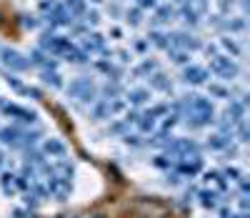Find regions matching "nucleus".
I'll list each match as a JSON object with an SVG mask.
<instances>
[{"label":"nucleus","mask_w":250,"mask_h":218,"mask_svg":"<svg viewBox=\"0 0 250 218\" xmlns=\"http://www.w3.org/2000/svg\"><path fill=\"white\" fill-rule=\"evenodd\" d=\"M110 35H113V38H120L123 30H120V28H110Z\"/></svg>","instance_id":"nucleus-29"},{"label":"nucleus","mask_w":250,"mask_h":218,"mask_svg":"<svg viewBox=\"0 0 250 218\" xmlns=\"http://www.w3.org/2000/svg\"><path fill=\"white\" fill-rule=\"evenodd\" d=\"M220 48L225 50V55L230 53V58H240L243 55V43L235 35H223L220 38Z\"/></svg>","instance_id":"nucleus-11"},{"label":"nucleus","mask_w":250,"mask_h":218,"mask_svg":"<svg viewBox=\"0 0 250 218\" xmlns=\"http://www.w3.org/2000/svg\"><path fill=\"white\" fill-rule=\"evenodd\" d=\"M173 20H178V13H175V5L173 3H165V5H158L155 10H153V23H155V28H165V25H170Z\"/></svg>","instance_id":"nucleus-7"},{"label":"nucleus","mask_w":250,"mask_h":218,"mask_svg":"<svg viewBox=\"0 0 250 218\" xmlns=\"http://www.w3.org/2000/svg\"><path fill=\"white\" fill-rule=\"evenodd\" d=\"M43 80L53 85V88H62V75L58 71H43Z\"/></svg>","instance_id":"nucleus-21"},{"label":"nucleus","mask_w":250,"mask_h":218,"mask_svg":"<svg viewBox=\"0 0 250 218\" xmlns=\"http://www.w3.org/2000/svg\"><path fill=\"white\" fill-rule=\"evenodd\" d=\"M135 5L145 13V10H155L160 5V0H135Z\"/></svg>","instance_id":"nucleus-24"},{"label":"nucleus","mask_w":250,"mask_h":218,"mask_svg":"<svg viewBox=\"0 0 250 218\" xmlns=\"http://www.w3.org/2000/svg\"><path fill=\"white\" fill-rule=\"evenodd\" d=\"M3 158H5V156H3V153H0V166H3Z\"/></svg>","instance_id":"nucleus-32"},{"label":"nucleus","mask_w":250,"mask_h":218,"mask_svg":"<svg viewBox=\"0 0 250 218\" xmlns=\"http://www.w3.org/2000/svg\"><path fill=\"white\" fill-rule=\"evenodd\" d=\"M43 150H45V153H50V156H62V153H65V145H62L60 141H55V138H48L43 143Z\"/></svg>","instance_id":"nucleus-18"},{"label":"nucleus","mask_w":250,"mask_h":218,"mask_svg":"<svg viewBox=\"0 0 250 218\" xmlns=\"http://www.w3.org/2000/svg\"><path fill=\"white\" fill-rule=\"evenodd\" d=\"M123 18H125V23H128V25H140V23H143V10H140L138 5L125 8V10H123Z\"/></svg>","instance_id":"nucleus-15"},{"label":"nucleus","mask_w":250,"mask_h":218,"mask_svg":"<svg viewBox=\"0 0 250 218\" xmlns=\"http://www.w3.org/2000/svg\"><path fill=\"white\" fill-rule=\"evenodd\" d=\"M0 63L10 71H28L30 68V60L23 53L13 50V48H0Z\"/></svg>","instance_id":"nucleus-6"},{"label":"nucleus","mask_w":250,"mask_h":218,"mask_svg":"<svg viewBox=\"0 0 250 218\" xmlns=\"http://www.w3.org/2000/svg\"><path fill=\"white\" fill-rule=\"evenodd\" d=\"M228 143H230V141H228L225 136H213V141H208V145H210V148H225Z\"/></svg>","instance_id":"nucleus-26"},{"label":"nucleus","mask_w":250,"mask_h":218,"mask_svg":"<svg viewBox=\"0 0 250 218\" xmlns=\"http://www.w3.org/2000/svg\"><path fill=\"white\" fill-rule=\"evenodd\" d=\"M40 28L43 30H48V33H65L70 25H73V15L60 5V0L53 5V8H48L43 15H40Z\"/></svg>","instance_id":"nucleus-1"},{"label":"nucleus","mask_w":250,"mask_h":218,"mask_svg":"<svg viewBox=\"0 0 250 218\" xmlns=\"http://www.w3.org/2000/svg\"><path fill=\"white\" fill-rule=\"evenodd\" d=\"M90 3H93V5H103L105 0H88V5H90Z\"/></svg>","instance_id":"nucleus-31"},{"label":"nucleus","mask_w":250,"mask_h":218,"mask_svg":"<svg viewBox=\"0 0 250 218\" xmlns=\"http://www.w3.org/2000/svg\"><path fill=\"white\" fill-rule=\"evenodd\" d=\"M168 53H170L173 63H175V65H180V68H185V65H190V53H185V50H175V48H170Z\"/></svg>","instance_id":"nucleus-19"},{"label":"nucleus","mask_w":250,"mask_h":218,"mask_svg":"<svg viewBox=\"0 0 250 218\" xmlns=\"http://www.w3.org/2000/svg\"><path fill=\"white\" fill-rule=\"evenodd\" d=\"M185 3H190V0H173V5L178 8V5H185Z\"/></svg>","instance_id":"nucleus-30"},{"label":"nucleus","mask_w":250,"mask_h":218,"mask_svg":"<svg viewBox=\"0 0 250 218\" xmlns=\"http://www.w3.org/2000/svg\"><path fill=\"white\" fill-rule=\"evenodd\" d=\"M145 38H148V43H150V46H155L158 50H170V33H165L160 28H153Z\"/></svg>","instance_id":"nucleus-10"},{"label":"nucleus","mask_w":250,"mask_h":218,"mask_svg":"<svg viewBox=\"0 0 250 218\" xmlns=\"http://www.w3.org/2000/svg\"><path fill=\"white\" fill-rule=\"evenodd\" d=\"M123 10H125L123 5H108V13L110 15H123Z\"/></svg>","instance_id":"nucleus-28"},{"label":"nucleus","mask_w":250,"mask_h":218,"mask_svg":"<svg viewBox=\"0 0 250 218\" xmlns=\"http://www.w3.org/2000/svg\"><path fill=\"white\" fill-rule=\"evenodd\" d=\"M208 91H210L213 96H220V98H225V96H228V91L223 88V85H215V83H213V85H208Z\"/></svg>","instance_id":"nucleus-27"},{"label":"nucleus","mask_w":250,"mask_h":218,"mask_svg":"<svg viewBox=\"0 0 250 218\" xmlns=\"http://www.w3.org/2000/svg\"><path fill=\"white\" fill-rule=\"evenodd\" d=\"M148 48H150L148 38H138V40L133 43V50H135V53H148Z\"/></svg>","instance_id":"nucleus-25"},{"label":"nucleus","mask_w":250,"mask_h":218,"mask_svg":"<svg viewBox=\"0 0 250 218\" xmlns=\"http://www.w3.org/2000/svg\"><path fill=\"white\" fill-rule=\"evenodd\" d=\"M208 60H210V71H208V73H215V75H218V78H223V80L233 78V75L238 73L235 60H233L230 55H225V53H218V55L208 58Z\"/></svg>","instance_id":"nucleus-3"},{"label":"nucleus","mask_w":250,"mask_h":218,"mask_svg":"<svg viewBox=\"0 0 250 218\" xmlns=\"http://www.w3.org/2000/svg\"><path fill=\"white\" fill-rule=\"evenodd\" d=\"M75 46V43L65 35V33H48L43 30V35H40V43H38V48L48 53L50 58H65V53Z\"/></svg>","instance_id":"nucleus-2"},{"label":"nucleus","mask_w":250,"mask_h":218,"mask_svg":"<svg viewBox=\"0 0 250 218\" xmlns=\"http://www.w3.org/2000/svg\"><path fill=\"white\" fill-rule=\"evenodd\" d=\"M80 48L85 50L88 55H98V53H108V40L103 33L98 30H88L85 35L80 38Z\"/></svg>","instance_id":"nucleus-4"},{"label":"nucleus","mask_w":250,"mask_h":218,"mask_svg":"<svg viewBox=\"0 0 250 218\" xmlns=\"http://www.w3.org/2000/svg\"><path fill=\"white\" fill-rule=\"evenodd\" d=\"M150 85L155 91H170V80H168V75L165 73H160V71H155L153 73V78H150Z\"/></svg>","instance_id":"nucleus-17"},{"label":"nucleus","mask_w":250,"mask_h":218,"mask_svg":"<svg viewBox=\"0 0 250 218\" xmlns=\"http://www.w3.org/2000/svg\"><path fill=\"white\" fill-rule=\"evenodd\" d=\"M168 150H175V153H198V143L188 141V138H180V141H173L168 145Z\"/></svg>","instance_id":"nucleus-14"},{"label":"nucleus","mask_w":250,"mask_h":218,"mask_svg":"<svg viewBox=\"0 0 250 218\" xmlns=\"http://www.w3.org/2000/svg\"><path fill=\"white\" fill-rule=\"evenodd\" d=\"M3 111H5L8 116H13L15 121H23V123H33V121H35V113L25 111V108H20V105H13V103L3 105Z\"/></svg>","instance_id":"nucleus-13"},{"label":"nucleus","mask_w":250,"mask_h":218,"mask_svg":"<svg viewBox=\"0 0 250 218\" xmlns=\"http://www.w3.org/2000/svg\"><path fill=\"white\" fill-rule=\"evenodd\" d=\"M175 13H178V20H183V25H188V28H198L200 25V13L195 10V5L193 3H185V5H178L175 8Z\"/></svg>","instance_id":"nucleus-9"},{"label":"nucleus","mask_w":250,"mask_h":218,"mask_svg":"<svg viewBox=\"0 0 250 218\" xmlns=\"http://www.w3.org/2000/svg\"><path fill=\"white\" fill-rule=\"evenodd\" d=\"M60 5L73 15V20L83 18V15H85V10L90 8V5H88V0H60Z\"/></svg>","instance_id":"nucleus-12"},{"label":"nucleus","mask_w":250,"mask_h":218,"mask_svg":"<svg viewBox=\"0 0 250 218\" xmlns=\"http://www.w3.org/2000/svg\"><path fill=\"white\" fill-rule=\"evenodd\" d=\"M200 166H203V163H200V158L195 156L193 161H180V163H178V170L185 173V176H193V173L200 170Z\"/></svg>","instance_id":"nucleus-16"},{"label":"nucleus","mask_w":250,"mask_h":218,"mask_svg":"<svg viewBox=\"0 0 250 218\" xmlns=\"http://www.w3.org/2000/svg\"><path fill=\"white\" fill-rule=\"evenodd\" d=\"M148 98H150V93L145 91V88H135V91L128 96V103H133V105H143Z\"/></svg>","instance_id":"nucleus-22"},{"label":"nucleus","mask_w":250,"mask_h":218,"mask_svg":"<svg viewBox=\"0 0 250 218\" xmlns=\"http://www.w3.org/2000/svg\"><path fill=\"white\" fill-rule=\"evenodd\" d=\"M155 71H158V63H155V60H150V58H145V60L138 65V68H135V73H138V75H153Z\"/></svg>","instance_id":"nucleus-20"},{"label":"nucleus","mask_w":250,"mask_h":218,"mask_svg":"<svg viewBox=\"0 0 250 218\" xmlns=\"http://www.w3.org/2000/svg\"><path fill=\"white\" fill-rule=\"evenodd\" d=\"M208 78H210V73H208V68H200V65H185L183 68V80L190 83V85H205Z\"/></svg>","instance_id":"nucleus-8"},{"label":"nucleus","mask_w":250,"mask_h":218,"mask_svg":"<svg viewBox=\"0 0 250 218\" xmlns=\"http://www.w3.org/2000/svg\"><path fill=\"white\" fill-rule=\"evenodd\" d=\"M68 96L70 98H78V100H93L95 98V83L93 80H88V78H78V80H73L70 85H68Z\"/></svg>","instance_id":"nucleus-5"},{"label":"nucleus","mask_w":250,"mask_h":218,"mask_svg":"<svg viewBox=\"0 0 250 218\" xmlns=\"http://www.w3.org/2000/svg\"><path fill=\"white\" fill-rule=\"evenodd\" d=\"M200 203H203L205 208H215V193L203 191V193H200Z\"/></svg>","instance_id":"nucleus-23"}]
</instances>
